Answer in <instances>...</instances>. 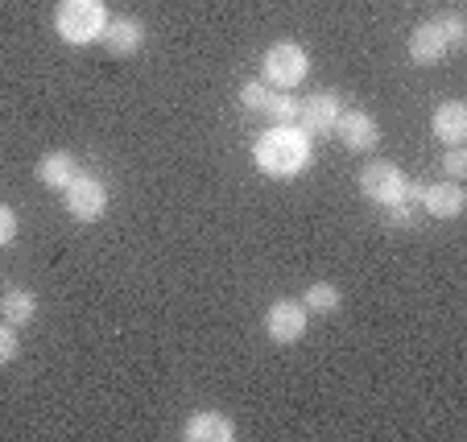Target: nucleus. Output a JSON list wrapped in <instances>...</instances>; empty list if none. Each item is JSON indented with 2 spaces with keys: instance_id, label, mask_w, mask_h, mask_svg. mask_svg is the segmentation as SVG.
I'll use <instances>...</instances> for the list:
<instances>
[{
  "instance_id": "obj_15",
  "label": "nucleus",
  "mask_w": 467,
  "mask_h": 442,
  "mask_svg": "<svg viewBox=\"0 0 467 442\" xmlns=\"http://www.w3.org/2000/svg\"><path fill=\"white\" fill-rule=\"evenodd\" d=\"M0 306H5V323H9V327H26V323H34V314H37V298L29 290L0 293Z\"/></svg>"
},
{
  "instance_id": "obj_5",
  "label": "nucleus",
  "mask_w": 467,
  "mask_h": 442,
  "mask_svg": "<svg viewBox=\"0 0 467 442\" xmlns=\"http://www.w3.org/2000/svg\"><path fill=\"white\" fill-rule=\"evenodd\" d=\"M406 182H410V178L401 174L393 161H372V166L360 170L364 199H372V203H380V207L401 203V199H406Z\"/></svg>"
},
{
  "instance_id": "obj_6",
  "label": "nucleus",
  "mask_w": 467,
  "mask_h": 442,
  "mask_svg": "<svg viewBox=\"0 0 467 442\" xmlns=\"http://www.w3.org/2000/svg\"><path fill=\"white\" fill-rule=\"evenodd\" d=\"M306 314L310 310L302 306V302L282 298L269 306V314H265V331H269L274 344H298V339L306 335Z\"/></svg>"
},
{
  "instance_id": "obj_14",
  "label": "nucleus",
  "mask_w": 467,
  "mask_h": 442,
  "mask_svg": "<svg viewBox=\"0 0 467 442\" xmlns=\"http://www.w3.org/2000/svg\"><path fill=\"white\" fill-rule=\"evenodd\" d=\"M37 178H42L50 190H67V186L79 178V161H75L71 153H46V158L37 161Z\"/></svg>"
},
{
  "instance_id": "obj_23",
  "label": "nucleus",
  "mask_w": 467,
  "mask_h": 442,
  "mask_svg": "<svg viewBox=\"0 0 467 442\" xmlns=\"http://www.w3.org/2000/svg\"><path fill=\"white\" fill-rule=\"evenodd\" d=\"M17 240V215H13V207L0 203V248L13 244Z\"/></svg>"
},
{
  "instance_id": "obj_4",
  "label": "nucleus",
  "mask_w": 467,
  "mask_h": 442,
  "mask_svg": "<svg viewBox=\"0 0 467 442\" xmlns=\"http://www.w3.org/2000/svg\"><path fill=\"white\" fill-rule=\"evenodd\" d=\"M62 195H67L62 203H67L71 220H79V223H96L99 215L108 211V186L99 182L96 174H83V170H79V178H75Z\"/></svg>"
},
{
  "instance_id": "obj_16",
  "label": "nucleus",
  "mask_w": 467,
  "mask_h": 442,
  "mask_svg": "<svg viewBox=\"0 0 467 442\" xmlns=\"http://www.w3.org/2000/svg\"><path fill=\"white\" fill-rule=\"evenodd\" d=\"M339 290L331 282H315L306 293H302V306L306 310H318V314H331V310H339Z\"/></svg>"
},
{
  "instance_id": "obj_21",
  "label": "nucleus",
  "mask_w": 467,
  "mask_h": 442,
  "mask_svg": "<svg viewBox=\"0 0 467 442\" xmlns=\"http://www.w3.org/2000/svg\"><path fill=\"white\" fill-rule=\"evenodd\" d=\"M385 220L393 223V228H410V223H414V203H406V199H401V203H389Z\"/></svg>"
},
{
  "instance_id": "obj_20",
  "label": "nucleus",
  "mask_w": 467,
  "mask_h": 442,
  "mask_svg": "<svg viewBox=\"0 0 467 442\" xmlns=\"http://www.w3.org/2000/svg\"><path fill=\"white\" fill-rule=\"evenodd\" d=\"M442 170L451 174V182H459V178L467 174V149H463V145H451L447 158H442Z\"/></svg>"
},
{
  "instance_id": "obj_18",
  "label": "nucleus",
  "mask_w": 467,
  "mask_h": 442,
  "mask_svg": "<svg viewBox=\"0 0 467 442\" xmlns=\"http://www.w3.org/2000/svg\"><path fill=\"white\" fill-rule=\"evenodd\" d=\"M265 112L274 116V124H298V99L294 96H269Z\"/></svg>"
},
{
  "instance_id": "obj_8",
  "label": "nucleus",
  "mask_w": 467,
  "mask_h": 442,
  "mask_svg": "<svg viewBox=\"0 0 467 442\" xmlns=\"http://www.w3.org/2000/svg\"><path fill=\"white\" fill-rule=\"evenodd\" d=\"M339 112H344V99L336 96V91H315L310 99H302L298 104V120L306 133H331L339 120Z\"/></svg>"
},
{
  "instance_id": "obj_24",
  "label": "nucleus",
  "mask_w": 467,
  "mask_h": 442,
  "mask_svg": "<svg viewBox=\"0 0 467 442\" xmlns=\"http://www.w3.org/2000/svg\"><path fill=\"white\" fill-rule=\"evenodd\" d=\"M422 195H426L422 182H406V203H422Z\"/></svg>"
},
{
  "instance_id": "obj_3",
  "label": "nucleus",
  "mask_w": 467,
  "mask_h": 442,
  "mask_svg": "<svg viewBox=\"0 0 467 442\" xmlns=\"http://www.w3.org/2000/svg\"><path fill=\"white\" fill-rule=\"evenodd\" d=\"M310 75V54L302 50L298 42H277L265 50V62H261V79L269 83V87H298L302 79Z\"/></svg>"
},
{
  "instance_id": "obj_7",
  "label": "nucleus",
  "mask_w": 467,
  "mask_h": 442,
  "mask_svg": "<svg viewBox=\"0 0 467 442\" xmlns=\"http://www.w3.org/2000/svg\"><path fill=\"white\" fill-rule=\"evenodd\" d=\"M331 133H339V141H344L352 153H368V149H377V141H380V124H377V116L352 108V112H339Z\"/></svg>"
},
{
  "instance_id": "obj_13",
  "label": "nucleus",
  "mask_w": 467,
  "mask_h": 442,
  "mask_svg": "<svg viewBox=\"0 0 467 442\" xmlns=\"http://www.w3.org/2000/svg\"><path fill=\"white\" fill-rule=\"evenodd\" d=\"M447 54H451V46H447V37H442L439 21H426V26H418L414 34H410V58L422 62V67H434V62L447 58Z\"/></svg>"
},
{
  "instance_id": "obj_17",
  "label": "nucleus",
  "mask_w": 467,
  "mask_h": 442,
  "mask_svg": "<svg viewBox=\"0 0 467 442\" xmlns=\"http://www.w3.org/2000/svg\"><path fill=\"white\" fill-rule=\"evenodd\" d=\"M269 96H274V91H269V83H265V79H248L244 87H240V104H244L248 112H265Z\"/></svg>"
},
{
  "instance_id": "obj_11",
  "label": "nucleus",
  "mask_w": 467,
  "mask_h": 442,
  "mask_svg": "<svg viewBox=\"0 0 467 442\" xmlns=\"http://www.w3.org/2000/svg\"><path fill=\"white\" fill-rule=\"evenodd\" d=\"M434 137H439L442 145H463L467 141V108L459 104V99H447V104L434 108V120H431Z\"/></svg>"
},
{
  "instance_id": "obj_2",
  "label": "nucleus",
  "mask_w": 467,
  "mask_h": 442,
  "mask_svg": "<svg viewBox=\"0 0 467 442\" xmlns=\"http://www.w3.org/2000/svg\"><path fill=\"white\" fill-rule=\"evenodd\" d=\"M108 26V5L104 0H58L54 9V29L67 46H88L104 37Z\"/></svg>"
},
{
  "instance_id": "obj_22",
  "label": "nucleus",
  "mask_w": 467,
  "mask_h": 442,
  "mask_svg": "<svg viewBox=\"0 0 467 442\" xmlns=\"http://www.w3.org/2000/svg\"><path fill=\"white\" fill-rule=\"evenodd\" d=\"M13 355H17V331L9 323H0V368L13 364Z\"/></svg>"
},
{
  "instance_id": "obj_9",
  "label": "nucleus",
  "mask_w": 467,
  "mask_h": 442,
  "mask_svg": "<svg viewBox=\"0 0 467 442\" xmlns=\"http://www.w3.org/2000/svg\"><path fill=\"white\" fill-rule=\"evenodd\" d=\"M182 438L186 442H232L236 438V422L228 414H215V409H199V414L186 417Z\"/></svg>"
},
{
  "instance_id": "obj_12",
  "label": "nucleus",
  "mask_w": 467,
  "mask_h": 442,
  "mask_svg": "<svg viewBox=\"0 0 467 442\" xmlns=\"http://www.w3.org/2000/svg\"><path fill=\"white\" fill-rule=\"evenodd\" d=\"M463 203H467V195L459 182H434V186H426V195H422V207L434 220H459Z\"/></svg>"
},
{
  "instance_id": "obj_10",
  "label": "nucleus",
  "mask_w": 467,
  "mask_h": 442,
  "mask_svg": "<svg viewBox=\"0 0 467 442\" xmlns=\"http://www.w3.org/2000/svg\"><path fill=\"white\" fill-rule=\"evenodd\" d=\"M104 46L116 54V58H129V54H137L145 46V26L137 17H108Z\"/></svg>"
},
{
  "instance_id": "obj_1",
  "label": "nucleus",
  "mask_w": 467,
  "mask_h": 442,
  "mask_svg": "<svg viewBox=\"0 0 467 442\" xmlns=\"http://www.w3.org/2000/svg\"><path fill=\"white\" fill-rule=\"evenodd\" d=\"M253 161L265 178H298L310 166V133H302L298 124H274L256 137Z\"/></svg>"
},
{
  "instance_id": "obj_19",
  "label": "nucleus",
  "mask_w": 467,
  "mask_h": 442,
  "mask_svg": "<svg viewBox=\"0 0 467 442\" xmlns=\"http://www.w3.org/2000/svg\"><path fill=\"white\" fill-rule=\"evenodd\" d=\"M439 21V29H442V37H447V46L451 50H459V46H463V17H459V13H442V17H434Z\"/></svg>"
}]
</instances>
